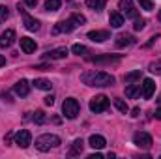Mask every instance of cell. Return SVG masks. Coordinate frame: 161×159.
Returning <instances> with one entry per match:
<instances>
[{
    "instance_id": "6da1fadb",
    "label": "cell",
    "mask_w": 161,
    "mask_h": 159,
    "mask_svg": "<svg viewBox=\"0 0 161 159\" xmlns=\"http://www.w3.org/2000/svg\"><path fill=\"white\" fill-rule=\"evenodd\" d=\"M80 80L86 84V86H113L114 84V77L105 73V71H86L80 75Z\"/></svg>"
},
{
    "instance_id": "7a4b0ae2",
    "label": "cell",
    "mask_w": 161,
    "mask_h": 159,
    "mask_svg": "<svg viewBox=\"0 0 161 159\" xmlns=\"http://www.w3.org/2000/svg\"><path fill=\"white\" fill-rule=\"evenodd\" d=\"M58 144H60V137L51 135V133H45V135H41V137L36 139V148L40 152H49L51 148H56Z\"/></svg>"
},
{
    "instance_id": "3957f363",
    "label": "cell",
    "mask_w": 161,
    "mask_h": 159,
    "mask_svg": "<svg viewBox=\"0 0 161 159\" xmlns=\"http://www.w3.org/2000/svg\"><path fill=\"white\" fill-rule=\"evenodd\" d=\"M79 111H80L79 101H77L75 97H68V99L64 101V105H62V112H64V116H66V118H69V120L77 118Z\"/></svg>"
},
{
    "instance_id": "277c9868",
    "label": "cell",
    "mask_w": 161,
    "mask_h": 159,
    "mask_svg": "<svg viewBox=\"0 0 161 159\" xmlns=\"http://www.w3.org/2000/svg\"><path fill=\"white\" fill-rule=\"evenodd\" d=\"M109 105H111V101H109V97L107 96H103V94H99V96H96V97H92L90 99V111L92 112H103V111H107L109 109Z\"/></svg>"
},
{
    "instance_id": "5b68a950",
    "label": "cell",
    "mask_w": 161,
    "mask_h": 159,
    "mask_svg": "<svg viewBox=\"0 0 161 159\" xmlns=\"http://www.w3.org/2000/svg\"><path fill=\"white\" fill-rule=\"evenodd\" d=\"M133 142H135V146H139V148H142V150H148V148H152V144H154L152 137H150L148 133H144V131L135 133V135H133Z\"/></svg>"
},
{
    "instance_id": "8992f818",
    "label": "cell",
    "mask_w": 161,
    "mask_h": 159,
    "mask_svg": "<svg viewBox=\"0 0 161 159\" xmlns=\"http://www.w3.org/2000/svg\"><path fill=\"white\" fill-rule=\"evenodd\" d=\"M19 13H23V25H25V28L26 30H30V32H38L40 30V21L38 19H34L32 15H28L25 9H21L19 8Z\"/></svg>"
},
{
    "instance_id": "52a82bcc",
    "label": "cell",
    "mask_w": 161,
    "mask_h": 159,
    "mask_svg": "<svg viewBox=\"0 0 161 159\" xmlns=\"http://www.w3.org/2000/svg\"><path fill=\"white\" fill-rule=\"evenodd\" d=\"M15 144H17L19 148H28V146L32 144V135H30V131H26V129L17 131V133H15Z\"/></svg>"
},
{
    "instance_id": "ba28073f",
    "label": "cell",
    "mask_w": 161,
    "mask_h": 159,
    "mask_svg": "<svg viewBox=\"0 0 161 159\" xmlns=\"http://www.w3.org/2000/svg\"><path fill=\"white\" fill-rule=\"evenodd\" d=\"M118 8H120L122 11H124V15L127 17V19H137V9L133 8V0H120L118 2Z\"/></svg>"
},
{
    "instance_id": "9c48e42d",
    "label": "cell",
    "mask_w": 161,
    "mask_h": 159,
    "mask_svg": "<svg viewBox=\"0 0 161 159\" xmlns=\"http://www.w3.org/2000/svg\"><path fill=\"white\" fill-rule=\"evenodd\" d=\"M77 26H79V25L69 17L68 21H60V23L54 26V30H53V32H54V34H60V32H66V34H68V32H73Z\"/></svg>"
},
{
    "instance_id": "30bf717a",
    "label": "cell",
    "mask_w": 161,
    "mask_h": 159,
    "mask_svg": "<svg viewBox=\"0 0 161 159\" xmlns=\"http://www.w3.org/2000/svg\"><path fill=\"white\" fill-rule=\"evenodd\" d=\"M154 92H156V82L152 79L142 80V84H141V96H142L144 99H150V97L154 96Z\"/></svg>"
},
{
    "instance_id": "8fae6325",
    "label": "cell",
    "mask_w": 161,
    "mask_h": 159,
    "mask_svg": "<svg viewBox=\"0 0 161 159\" xmlns=\"http://www.w3.org/2000/svg\"><path fill=\"white\" fill-rule=\"evenodd\" d=\"M13 92L17 94V96H21V97H26L28 96V92H30V84H28V80L26 79H21L15 82V86H13Z\"/></svg>"
},
{
    "instance_id": "7c38bea8",
    "label": "cell",
    "mask_w": 161,
    "mask_h": 159,
    "mask_svg": "<svg viewBox=\"0 0 161 159\" xmlns=\"http://www.w3.org/2000/svg\"><path fill=\"white\" fill-rule=\"evenodd\" d=\"M68 47H58V49H53V51H49L47 54H45V58L47 60H62V58H66L68 56Z\"/></svg>"
},
{
    "instance_id": "4fadbf2b",
    "label": "cell",
    "mask_w": 161,
    "mask_h": 159,
    "mask_svg": "<svg viewBox=\"0 0 161 159\" xmlns=\"http://www.w3.org/2000/svg\"><path fill=\"white\" fill-rule=\"evenodd\" d=\"M88 38L96 43H103V41L111 40V34H109V30H92V32H88Z\"/></svg>"
},
{
    "instance_id": "5bb4252c",
    "label": "cell",
    "mask_w": 161,
    "mask_h": 159,
    "mask_svg": "<svg viewBox=\"0 0 161 159\" xmlns=\"http://www.w3.org/2000/svg\"><path fill=\"white\" fill-rule=\"evenodd\" d=\"M13 41H15V30H11V28H8L2 36H0V47L2 49H6V47H11L13 45Z\"/></svg>"
},
{
    "instance_id": "9a60e30c",
    "label": "cell",
    "mask_w": 161,
    "mask_h": 159,
    "mask_svg": "<svg viewBox=\"0 0 161 159\" xmlns=\"http://www.w3.org/2000/svg\"><path fill=\"white\" fill-rule=\"evenodd\" d=\"M36 41L32 40V38H21V49H23V52H26V54H32V52H36Z\"/></svg>"
},
{
    "instance_id": "2e32d148",
    "label": "cell",
    "mask_w": 161,
    "mask_h": 159,
    "mask_svg": "<svg viewBox=\"0 0 161 159\" xmlns=\"http://www.w3.org/2000/svg\"><path fill=\"white\" fill-rule=\"evenodd\" d=\"M88 144H90L94 150H101V148H105L107 140H105V137H101V135H92V137L88 139Z\"/></svg>"
},
{
    "instance_id": "e0dca14e",
    "label": "cell",
    "mask_w": 161,
    "mask_h": 159,
    "mask_svg": "<svg viewBox=\"0 0 161 159\" xmlns=\"http://www.w3.org/2000/svg\"><path fill=\"white\" fill-rule=\"evenodd\" d=\"M109 25H111L113 28H120L122 25H124V15L118 13V11H111V15H109Z\"/></svg>"
},
{
    "instance_id": "ac0fdd59",
    "label": "cell",
    "mask_w": 161,
    "mask_h": 159,
    "mask_svg": "<svg viewBox=\"0 0 161 159\" xmlns=\"http://www.w3.org/2000/svg\"><path fill=\"white\" fill-rule=\"evenodd\" d=\"M135 43V38L131 36V34H120L118 38H116V47H129V45H133Z\"/></svg>"
},
{
    "instance_id": "d6986e66",
    "label": "cell",
    "mask_w": 161,
    "mask_h": 159,
    "mask_svg": "<svg viewBox=\"0 0 161 159\" xmlns=\"http://www.w3.org/2000/svg\"><path fill=\"white\" fill-rule=\"evenodd\" d=\"M82 148H84V140H82V139H75L73 144H71L69 156H80V154H82Z\"/></svg>"
},
{
    "instance_id": "ffe728a7",
    "label": "cell",
    "mask_w": 161,
    "mask_h": 159,
    "mask_svg": "<svg viewBox=\"0 0 161 159\" xmlns=\"http://www.w3.org/2000/svg\"><path fill=\"white\" fill-rule=\"evenodd\" d=\"M118 60H120V56H113V54H105V56L92 58V62H96V64H111V62H118Z\"/></svg>"
},
{
    "instance_id": "44dd1931",
    "label": "cell",
    "mask_w": 161,
    "mask_h": 159,
    "mask_svg": "<svg viewBox=\"0 0 161 159\" xmlns=\"http://www.w3.org/2000/svg\"><path fill=\"white\" fill-rule=\"evenodd\" d=\"M125 96L131 97V99H133V97H139V96H141V84H133V82H131V84L125 88Z\"/></svg>"
},
{
    "instance_id": "7402d4cb",
    "label": "cell",
    "mask_w": 161,
    "mask_h": 159,
    "mask_svg": "<svg viewBox=\"0 0 161 159\" xmlns=\"http://www.w3.org/2000/svg\"><path fill=\"white\" fill-rule=\"evenodd\" d=\"M38 90H51L53 88V84H51V80H47V79H36L34 82H32Z\"/></svg>"
},
{
    "instance_id": "603a6c76",
    "label": "cell",
    "mask_w": 161,
    "mask_h": 159,
    "mask_svg": "<svg viewBox=\"0 0 161 159\" xmlns=\"http://www.w3.org/2000/svg\"><path fill=\"white\" fill-rule=\"evenodd\" d=\"M141 77H142V73H141V69H137V71H131V73H125V77H124V80L125 82H137V80H141Z\"/></svg>"
},
{
    "instance_id": "cb8c5ba5",
    "label": "cell",
    "mask_w": 161,
    "mask_h": 159,
    "mask_svg": "<svg viewBox=\"0 0 161 159\" xmlns=\"http://www.w3.org/2000/svg\"><path fill=\"white\" fill-rule=\"evenodd\" d=\"M62 6V0H47L45 2V9L47 11H58Z\"/></svg>"
},
{
    "instance_id": "d4e9b609",
    "label": "cell",
    "mask_w": 161,
    "mask_h": 159,
    "mask_svg": "<svg viewBox=\"0 0 161 159\" xmlns=\"http://www.w3.org/2000/svg\"><path fill=\"white\" fill-rule=\"evenodd\" d=\"M71 51H73L75 54H79V56H84V54H88V49H86L84 45H80V43H75V45L71 47Z\"/></svg>"
},
{
    "instance_id": "484cf974",
    "label": "cell",
    "mask_w": 161,
    "mask_h": 159,
    "mask_svg": "<svg viewBox=\"0 0 161 159\" xmlns=\"http://www.w3.org/2000/svg\"><path fill=\"white\" fill-rule=\"evenodd\" d=\"M114 105H116V109H118L120 112H124V114L129 111V107H127V103H125L124 99H114Z\"/></svg>"
},
{
    "instance_id": "4316f807",
    "label": "cell",
    "mask_w": 161,
    "mask_h": 159,
    "mask_svg": "<svg viewBox=\"0 0 161 159\" xmlns=\"http://www.w3.org/2000/svg\"><path fill=\"white\" fill-rule=\"evenodd\" d=\"M148 69H150L152 73H156V75H161V60H156V62H152Z\"/></svg>"
},
{
    "instance_id": "83f0119b",
    "label": "cell",
    "mask_w": 161,
    "mask_h": 159,
    "mask_svg": "<svg viewBox=\"0 0 161 159\" xmlns=\"http://www.w3.org/2000/svg\"><path fill=\"white\" fill-rule=\"evenodd\" d=\"M139 4H141V8L144 11H152L154 9V2L152 0H139Z\"/></svg>"
},
{
    "instance_id": "f1b7e54d",
    "label": "cell",
    "mask_w": 161,
    "mask_h": 159,
    "mask_svg": "<svg viewBox=\"0 0 161 159\" xmlns=\"http://www.w3.org/2000/svg\"><path fill=\"white\" fill-rule=\"evenodd\" d=\"M34 122H36L38 125L45 123V112H43V111H36V112H34Z\"/></svg>"
},
{
    "instance_id": "f546056e",
    "label": "cell",
    "mask_w": 161,
    "mask_h": 159,
    "mask_svg": "<svg viewBox=\"0 0 161 159\" xmlns=\"http://www.w3.org/2000/svg\"><path fill=\"white\" fill-rule=\"evenodd\" d=\"M86 6L96 9V11H101V6H99V0H86Z\"/></svg>"
},
{
    "instance_id": "4dcf8cb0",
    "label": "cell",
    "mask_w": 161,
    "mask_h": 159,
    "mask_svg": "<svg viewBox=\"0 0 161 159\" xmlns=\"http://www.w3.org/2000/svg\"><path fill=\"white\" fill-rule=\"evenodd\" d=\"M71 19H73L77 25H84V23H86V17H84V15H80V13H73V15H71Z\"/></svg>"
},
{
    "instance_id": "1f68e13d",
    "label": "cell",
    "mask_w": 161,
    "mask_h": 159,
    "mask_svg": "<svg viewBox=\"0 0 161 159\" xmlns=\"http://www.w3.org/2000/svg\"><path fill=\"white\" fill-rule=\"evenodd\" d=\"M8 17H9V11H8V8H6V6H0V23H4Z\"/></svg>"
},
{
    "instance_id": "d6a6232c",
    "label": "cell",
    "mask_w": 161,
    "mask_h": 159,
    "mask_svg": "<svg viewBox=\"0 0 161 159\" xmlns=\"http://www.w3.org/2000/svg\"><path fill=\"white\" fill-rule=\"evenodd\" d=\"M144 26H146V21L144 19H135V25H133L135 30H142Z\"/></svg>"
},
{
    "instance_id": "836d02e7",
    "label": "cell",
    "mask_w": 161,
    "mask_h": 159,
    "mask_svg": "<svg viewBox=\"0 0 161 159\" xmlns=\"http://www.w3.org/2000/svg\"><path fill=\"white\" fill-rule=\"evenodd\" d=\"M0 97H2L4 101H8V103H11V101H13V99H11V96H9L8 92H2V94H0Z\"/></svg>"
},
{
    "instance_id": "e575fe53",
    "label": "cell",
    "mask_w": 161,
    "mask_h": 159,
    "mask_svg": "<svg viewBox=\"0 0 161 159\" xmlns=\"http://www.w3.org/2000/svg\"><path fill=\"white\" fill-rule=\"evenodd\" d=\"M45 105H49V107L54 105V97H53V96H47V97H45Z\"/></svg>"
},
{
    "instance_id": "d590c367",
    "label": "cell",
    "mask_w": 161,
    "mask_h": 159,
    "mask_svg": "<svg viewBox=\"0 0 161 159\" xmlns=\"http://www.w3.org/2000/svg\"><path fill=\"white\" fill-rule=\"evenodd\" d=\"M25 4H26V6H30V8H36L38 0H25Z\"/></svg>"
},
{
    "instance_id": "8d00e7d4",
    "label": "cell",
    "mask_w": 161,
    "mask_h": 159,
    "mask_svg": "<svg viewBox=\"0 0 161 159\" xmlns=\"http://www.w3.org/2000/svg\"><path fill=\"white\" fill-rule=\"evenodd\" d=\"M139 114H141V109H137V107H135V109L131 111V116H133V118H137Z\"/></svg>"
},
{
    "instance_id": "74e56055",
    "label": "cell",
    "mask_w": 161,
    "mask_h": 159,
    "mask_svg": "<svg viewBox=\"0 0 161 159\" xmlns=\"http://www.w3.org/2000/svg\"><path fill=\"white\" fill-rule=\"evenodd\" d=\"M88 159H101V154H92V156H88Z\"/></svg>"
},
{
    "instance_id": "f35d334b",
    "label": "cell",
    "mask_w": 161,
    "mask_h": 159,
    "mask_svg": "<svg viewBox=\"0 0 161 159\" xmlns=\"http://www.w3.org/2000/svg\"><path fill=\"white\" fill-rule=\"evenodd\" d=\"M2 66H6V58H4V56L0 54V68H2Z\"/></svg>"
},
{
    "instance_id": "ab89813d",
    "label": "cell",
    "mask_w": 161,
    "mask_h": 159,
    "mask_svg": "<svg viewBox=\"0 0 161 159\" xmlns=\"http://www.w3.org/2000/svg\"><path fill=\"white\" fill-rule=\"evenodd\" d=\"M154 116H156L158 120H161V109H158V111H156V114H154Z\"/></svg>"
},
{
    "instance_id": "60d3db41",
    "label": "cell",
    "mask_w": 161,
    "mask_h": 159,
    "mask_svg": "<svg viewBox=\"0 0 161 159\" xmlns=\"http://www.w3.org/2000/svg\"><path fill=\"white\" fill-rule=\"evenodd\" d=\"M105 4H107V0H99V6H101V9H105Z\"/></svg>"
},
{
    "instance_id": "b9f144b4",
    "label": "cell",
    "mask_w": 161,
    "mask_h": 159,
    "mask_svg": "<svg viewBox=\"0 0 161 159\" xmlns=\"http://www.w3.org/2000/svg\"><path fill=\"white\" fill-rule=\"evenodd\" d=\"M158 17H159V21H161V9H159V15H158Z\"/></svg>"
},
{
    "instance_id": "7bdbcfd3",
    "label": "cell",
    "mask_w": 161,
    "mask_h": 159,
    "mask_svg": "<svg viewBox=\"0 0 161 159\" xmlns=\"http://www.w3.org/2000/svg\"><path fill=\"white\" fill-rule=\"evenodd\" d=\"M158 101H159V105H161V96H159V99H158Z\"/></svg>"
}]
</instances>
